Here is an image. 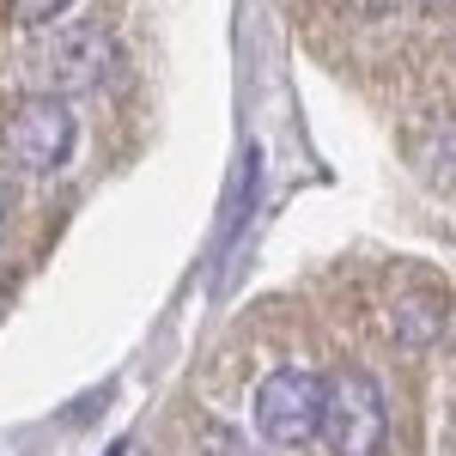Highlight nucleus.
<instances>
[{
  "label": "nucleus",
  "mask_w": 456,
  "mask_h": 456,
  "mask_svg": "<svg viewBox=\"0 0 456 456\" xmlns=\"http://www.w3.org/2000/svg\"><path fill=\"white\" fill-rule=\"evenodd\" d=\"M329 456H384L389 444V402L384 384L359 365H341L322 378V426H316Z\"/></svg>",
  "instance_id": "nucleus-1"
},
{
  "label": "nucleus",
  "mask_w": 456,
  "mask_h": 456,
  "mask_svg": "<svg viewBox=\"0 0 456 456\" xmlns=\"http://www.w3.org/2000/svg\"><path fill=\"white\" fill-rule=\"evenodd\" d=\"M0 141L12 152V165L19 171H61L73 159V146H79V122H73L68 98H55V92H31V98H19L12 116H6V128H0Z\"/></svg>",
  "instance_id": "nucleus-2"
},
{
  "label": "nucleus",
  "mask_w": 456,
  "mask_h": 456,
  "mask_svg": "<svg viewBox=\"0 0 456 456\" xmlns=\"http://www.w3.org/2000/svg\"><path fill=\"white\" fill-rule=\"evenodd\" d=\"M322 426V378L305 365H281L256 384V432L274 451H305Z\"/></svg>",
  "instance_id": "nucleus-3"
},
{
  "label": "nucleus",
  "mask_w": 456,
  "mask_h": 456,
  "mask_svg": "<svg viewBox=\"0 0 456 456\" xmlns=\"http://www.w3.org/2000/svg\"><path fill=\"white\" fill-rule=\"evenodd\" d=\"M116 68V49H110L104 31L92 25H73V31H49L43 43L31 49V73L43 92L55 98H79V92H98Z\"/></svg>",
  "instance_id": "nucleus-4"
},
{
  "label": "nucleus",
  "mask_w": 456,
  "mask_h": 456,
  "mask_svg": "<svg viewBox=\"0 0 456 456\" xmlns=\"http://www.w3.org/2000/svg\"><path fill=\"white\" fill-rule=\"evenodd\" d=\"M12 12L25 25H61V12H73V0H12Z\"/></svg>",
  "instance_id": "nucleus-5"
},
{
  "label": "nucleus",
  "mask_w": 456,
  "mask_h": 456,
  "mask_svg": "<svg viewBox=\"0 0 456 456\" xmlns=\"http://www.w3.org/2000/svg\"><path fill=\"white\" fill-rule=\"evenodd\" d=\"M208 456H249V444L238 438V432H225V426H208Z\"/></svg>",
  "instance_id": "nucleus-6"
},
{
  "label": "nucleus",
  "mask_w": 456,
  "mask_h": 456,
  "mask_svg": "<svg viewBox=\"0 0 456 456\" xmlns=\"http://www.w3.org/2000/svg\"><path fill=\"white\" fill-rule=\"evenodd\" d=\"M0 213H6V195H0Z\"/></svg>",
  "instance_id": "nucleus-7"
}]
</instances>
